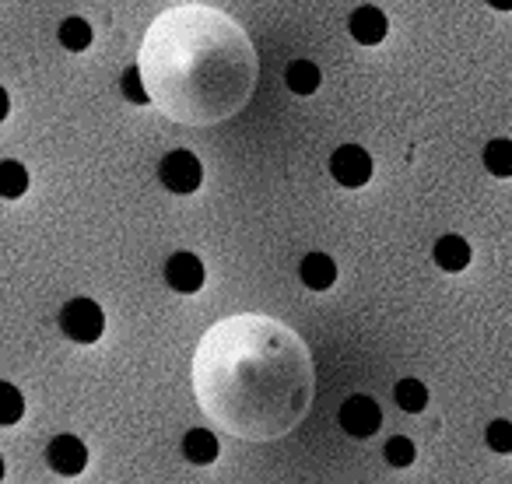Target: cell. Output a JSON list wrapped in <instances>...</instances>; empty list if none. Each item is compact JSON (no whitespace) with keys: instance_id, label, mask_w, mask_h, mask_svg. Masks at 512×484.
Segmentation results:
<instances>
[{"instance_id":"6da1fadb","label":"cell","mask_w":512,"mask_h":484,"mask_svg":"<svg viewBox=\"0 0 512 484\" xmlns=\"http://www.w3.org/2000/svg\"><path fill=\"white\" fill-rule=\"evenodd\" d=\"M60 330L74 344H95L102 337V330H106V316L92 299H71L60 309Z\"/></svg>"},{"instance_id":"7a4b0ae2","label":"cell","mask_w":512,"mask_h":484,"mask_svg":"<svg viewBox=\"0 0 512 484\" xmlns=\"http://www.w3.org/2000/svg\"><path fill=\"white\" fill-rule=\"evenodd\" d=\"M158 179H162L165 190L172 193H193L200 190V179H204V165L193 151H169V155L158 162Z\"/></svg>"},{"instance_id":"3957f363","label":"cell","mask_w":512,"mask_h":484,"mask_svg":"<svg viewBox=\"0 0 512 484\" xmlns=\"http://www.w3.org/2000/svg\"><path fill=\"white\" fill-rule=\"evenodd\" d=\"M337 421H341L344 432L355 435V439H372V435L379 432V425H383V411H379V404L372 397L355 393V397H348L341 404Z\"/></svg>"},{"instance_id":"277c9868","label":"cell","mask_w":512,"mask_h":484,"mask_svg":"<svg viewBox=\"0 0 512 484\" xmlns=\"http://www.w3.org/2000/svg\"><path fill=\"white\" fill-rule=\"evenodd\" d=\"M330 176H334L341 186H348V190H358V186H365L372 179L369 151L358 148V144H341V148L330 155Z\"/></svg>"},{"instance_id":"5b68a950","label":"cell","mask_w":512,"mask_h":484,"mask_svg":"<svg viewBox=\"0 0 512 484\" xmlns=\"http://www.w3.org/2000/svg\"><path fill=\"white\" fill-rule=\"evenodd\" d=\"M46 463H50L53 474L60 477H78L88 467V446L78 435H57L46 446Z\"/></svg>"},{"instance_id":"8992f818","label":"cell","mask_w":512,"mask_h":484,"mask_svg":"<svg viewBox=\"0 0 512 484\" xmlns=\"http://www.w3.org/2000/svg\"><path fill=\"white\" fill-rule=\"evenodd\" d=\"M165 281H169L172 292L179 295H193L204 288V264L193 253H172L165 260Z\"/></svg>"},{"instance_id":"52a82bcc","label":"cell","mask_w":512,"mask_h":484,"mask_svg":"<svg viewBox=\"0 0 512 484\" xmlns=\"http://www.w3.org/2000/svg\"><path fill=\"white\" fill-rule=\"evenodd\" d=\"M348 29H351V36H355V43H362V46H376V43H383L386 39V29H390V22H386V15L379 8H358L355 15L348 18Z\"/></svg>"},{"instance_id":"ba28073f","label":"cell","mask_w":512,"mask_h":484,"mask_svg":"<svg viewBox=\"0 0 512 484\" xmlns=\"http://www.w3.org/2000/svg\"><path fill=\"white\" fill-rule=\"evenodd\" d=\"M299 278H302V285L313 288V292H327V288L337 281V264L327 257V253H309V257L299 264Z\"/></svg>"},{"instance_id":"9c48e42d","label":"cell","mask_w":512,"mask_h":484,"mask_svg":"<svg viewBox=\"0 0 512 484\" xmlns=\"http://www.w3.org/2000/svg\"><path fill=\"white\" fill-rule=\"evenodd\" d=\"M432 257H435V264H439L442 271L460 274L463 267L470 264V246H467V239H460V235H442V239L435 242Z\"/></svg>"},{"instance_id":"30bf717a","label":"cell","mask_w":512,"mask_h":484,"mask_svg":"<svg viewBox=\"0 0 512 484\" xmlns=\"http://www.w3.org/2000/svg\"><path fill=\"white\" fill-rule=\"evenodd\" d=\"M183 456L190 463H197V467H207V463L218 460V439H214V432H207V428H190V432L183 435Z\"/></svg>"},{"instance_id":"8fae6325","label":"cell","mask_w":512,"mask_h":484,"mask_svg":"<svg viewBox=\"0 0 512 484\" xmlns=\"http://www.w3.org/2000/svg\"><path fill=\"white\" fill-rule=\"evenodd\" d=\"M285 81L295 95H313L316 88H320V67H316L313 60H292Z\"/></svg>"},{"instance_id":"7c38bea8","label":"cell","mask_w":512,"mask_h":484,"mask_svg":"<svg viewBox=\"0 0 512 484\" xmlns=\"http://www.w3.org/2000/svg\"><path fill=\"white\" fill-rule=\"evenodd\" d=\"M29 190V169L22 162H0V197L4 200H18Z\"/></svg>"},{"instance_id":"4fadbf2b","label":"cell","mask_w":512,"mask_h":484,"mask_svg":"<svg viewBox=\"0 0 512 484\" xmlns=\"http://www.w3.org/2000/svg\"><path fill=\"white\" fill-rule=\"evenodd\" d=\"M484 169L498 179L512 176V141L509 137H495V141H488V148H484Z\"/></svg>"},{"instance_id":"5bb4252c","label":"cell","mask_w":512,"mask_h":484,"mask_svg":"<svg viewBox=\"0 0 512 484\" xmlns=\"http://www.w3.org/2000/svg\"><path fill=\"white\" fill-rule=\"evenodd\" d=\"M393 400H397L400 411L418 414V411H425V404H428V390L421 379H400V383L393 386Z\"/></svg>"},{"instance_id":"9a60e30c","label":"cell","mask_w":512,"mask_h":484,"mask_svg":"<svg viewBox=\"0 0 512 484\" xmlns=\"http://www.w3.org/2000/svg\"><path fill=\"white\" fill-rule=\"evenodd\" d=\"M60 46L71 53H81L92 46V25L85 22V18H67V22H60Z\"/></svg>"},{"instance_id":"2e32d148","label":"cell","mask_w":512,"mask_h":484,"mask_svg":"<svg viewBox=\"0 0 512 484\" xmlns=\"http://www.w3.org/2000/svg\"><path fill=\"white\" fill-rule=\"evenodd\" d=\"M25 414V397L11 383H0V428L18 425Z\"/></svg>"},{"instance_id":"e0dca14e","label":"cell","mask_w":512,"mask_h":484,"mask_svg":"<svg viewBox=\"0 0 512 484\" xmlns=\"http://www.w3.org/2000/svg\"><path fill=\"white\" fill-rule=\"evenodd\" d=\"M383 456H386V463H390V467H411L414 456H418V449H414V442L404 439V435H393V439L386 442Z\"/></svg>"},{"instance_id":"ac0fdd59","label":"cell","mask_w":512,"mask_h":484,"mask_svg":"<svg viewBox=\"0 0 512 484\" xmlns=\"http://www.w3.org/2000/svg\"><path fill=\"white\" fill-rule=\"evenodd\" d=\"M120 88H123V99L134 102V106H144V102H148V88H144L141 67H127L120 78Z\"/></svg>"},{"instance_id":"d6986e66","label":"cell","mask_w":512,"mask_h":484,"mask_svg":"<svg viewBox=\"0 0 512 484\" xmlns=\"http://www.w3.org/2000/svg\"><path fill=\"white\" fill-rule=\"evenodd\" d=\"M484 442H488V449H495V453H512V421L498 418L488 425V432H484Z\"/></svg>"},{"instance_id":"ffe728a7","label":"cell","mask_w":512,"mask_h":484,"mask_svg":"<svg viewBox=\"0 0 512 484\" xmlns=\"http://www.w3.org/2000/svg\"><path fill=\"white\" fill-rule=\"evenodd\" d=\"M8 113H11V99H8V92H4V85H0V123L8 120Z\"/></svg>"},{"instance_id":"44dd1931","label":"cell","mask_w":512,"mask_h":484,"mask_svg":"<svg viewBox=\"0 0 512 484\" xmlns=\"http://www.w3.org/2000/svg\"><path fill=\"white\" fill-rule=\"evenodd\" d=\"M495 11H512V0H488Z\"/></svg>"},{"instance_id":"7402d4cb","label":"cell","mask_w":512,"mask_h":484,"mask_svg":"<svg viewBox=\"0 0 512 484\" xmlns=\"http://www.w3.org/2000/svg\"><path fill=\"white\" fill-rule=\"evenodd\" d=\"M0 481H4V456H0Z\"/></svg>"}]
</instances>
